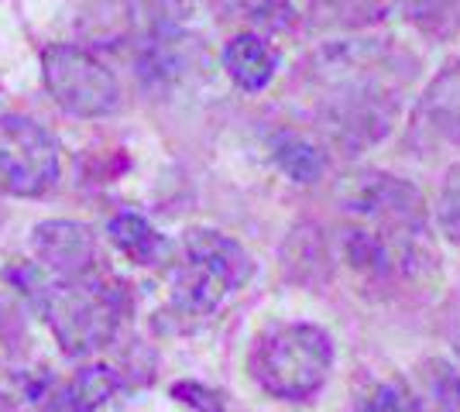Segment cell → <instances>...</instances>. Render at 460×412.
<instances>
[{"label":"cell","instance_id":"cell-1","mask_svg":"<svg viewBox=\"0 0 460 412\" xmlns=\"http://www.w3.org/2000/svg\"><path fill=\"white\" fill-rule=\"evenodd\" d=\"M399 59L405 52L392 45H344L316 59L313 76L323 83V131L341 148L361 152L388 135L402 107V83L395 79Z\"/></svg>","mask_w":460,"mask_h":412},{"label":"cell","instance_id":"cell-2","mask_svg":"<svg viewBox=\"0 0 460 412\" xmlns=\"http://www.w3.org/2000/svg\"><path fill=\"white\" fill-rule=\"evenodd\" d=\"M31 293L39 299L45 323L52 327L58 347L69 357H83V354L107 347L128 310L124 289L93 272L76 275V278H56V282H35Z\"/></svg>","mask_w":460,"mask_h":412},{"label":"cell","instance_id":"cell-3","mask_svg":"<svg viewBox=\"0 0 460 412\" xmlns=\"http://www.w3.org/2000/svg\"><path fill=\"white\" fill-rule=\"evenodd\" d=\"M333 368V337L316 323H275L248 354L251 378L282 402H309Z\"/></svg>","mask_w":460,"mask_h":412},{"label":"cell","instance_id":"cell-4","mask_svg":"<svg viewBox=\"0 0 460 412\" xmlns=\"http://www.w3.org/2000/svg\"><path fill=\"white\" fill-rule=\"evenodd\" d=\"M341 203L350 220L378 227L392 237L409 241H429V216L426 199L409 179L388 176V172H350L341 182Z\"/></svg>","mask_w":460,"mask_h":412},{"label":"cell","instance_id":"cell-5","mask_svg":"<svg viewBox=\"0 0 460 412\" xmlns=\"http://www.w3.org/2000/svg\"><path fill=\"white\" fill-rule=\"evenodd\" d=\"M41 79L49 97L73 118H107L120 107L114 69L79 45H49L41 52Z\"/></svg>","mask_w":460,"mask_h":412},{"label":"cell","instance_id":"cell-6","mask_svg":"<svg viewBox=\"0 0 460 412\" xmlns=\"http://www.w3.org/2000/svg\"><path fill=\"white\" fill-rule=\"evenodd\" d=\"M58 172V141L49 127L21 114H0V193L18 199L45 197Z\"/></svg>","mask_w":460,"mask_h":412},{"label":"cell","instance_id":"cell-7","mask_svg":"<svg viewBox=\"0 0 460 412\" xmlns=\"http://www.w3.org/2000/svg\"><path fill=\"white\" fill-rule=\"evenodd\" d=\"M405 145L416 155H440L460 148V59L447 62L422 90Z\"/></svg>","mask_w":460,"mask_h":412},{"label":"cell","instance_id":"cell-8","mask_svg":"<svg viewBox=\"0 0 460 412\" xmlns=\"http://www.w3.org/2000/svg\"><path fill=\"white\" fill-rule=\"evenodd\" d=\"M31 251L45 272L56 278H76L93 272L96 237L79 220H41L31 234Z\"/></svg>","mask_w":460,"mask_h":412},{"label":"cell","instance_id":"cell-9","mask_svg":"<svg viewBox=\"0 0 460 412\" xmlns=\"http://www.w3.org/2000/svg\"><path fill=\"white\" fill-rule=\"evenodd\" d=\"M234 295L230 282L220 272H213L210 265L186 258L172 272V293H169V313L182 327H196L203 320H210L220 302Z\"/></svg>","mask_w":460,"mask_h":412},{"label":"cell","instance_id":"cell-10","mask_svg":"<svg viewBox=\"0 0 460 412\" xmlns=\"http://www.w3.org/2000/svg\"><path fill=\"white\" fill-rule=\"evenodd\" d=\"M182 248H186V258L203 261V265H210L213 272L224 275L234 293L244 289L254 278V258L248 255V248L237 237L220 234L213 227H192L182 237Z\"/></svg>","mask_w":460,"mask_h":412},{"label":"cell","instance_id":"cell-11","mask_svg":"<svg viewBox=\"0 0 460 412\" xmlns=\"http://www.w3.org/2000/svg\"><path fill=\"white\" fill-rule=\"evenodd\" d=\"M220 59H224L227 76L234 79L244 93H258V90H265L271 79H275L282 56H279V48L269 45L258 31H241V35H234V39L224 45Z\"/></svg>","mask_w":460,"mask_h":412},{"label":"cell","instance_id":"cell-12","mask_svg":"<svg viewBox=\"0 0 460 412\" xmlns=\"http://www.w3.org/2000/svg\"><path fill=\"white\" fill-rule=\"evenodd\" d=\"M399 0H309L306 28L316 35L333 31H361L375 28L395 14Z\"/></svg>","mask_w":460,"mask_h":412},{"label":"cell","instance_id":"cell-13","mask_svg":"<svg viewBox=\"0 0 460 412\" xmlns=\"http://www.w3.org/2000/svg\"><path fill=\"white\" fill-rule=\"evenodd\" d=\"M269 152L275 169L299 186L320 182L326 172V152L299 131H275L269 141Z\"/></svg>","mask_w":460,"mask_h":412},{"label":"cell","instance_id":"cell-14","mask_svg":"<svg viewBox=\"0 0 460 412\" xmlns=\"http://www.w3.org/2000/svg\"><path fill=\"white\" fill-rule=\"evenodd\" d=\"M117 372L107 364H90L76 372L52 399H49V412H96L111 395L117 392Z\"/></svg>","mask_w":460,"mask_h":412},{"label":"cell","instance_id":"cell-15","mask_svg":"<svg viewBox=\"0 0 460 412\" xmlns=\"http://www.w3.org/2000/svg\"><path fill=\"white\" fill-rule=\"evenodd\" d=\"M107 234H111V241H114V248L120 255L128 258V261H135V265H145V268L158 265L162 258L169 255L165 234H158L152 224L137 214H117L107 224Z\"/></svg>","mask_w":460,"mask_h":412},{"label":"cell","instance_id":"cell-16","mask_svg":"<svg viewBox=\"0 0 460 412\" xmlns=\"http://www.w3.org/2000/svg\"><path fill=\"white\" fill-rule=\"evenodd\" d=\"M354 412H422V402L405 378L392 374V378L375 381V385L354 402Z\"/></svg>","mask_w":460,"mask_h":412},{"label":"cell","instance_id":"cell-17","mask_svg":"<svg viewBox=\"0 0 460 412\" xmlns=\"http://www.w3.org/2000/svg\"><path fill=\"white\" fill-rule=\"evenodd\" d=\"M437 227L447 241L460 244V165H454L437 197Z\"/></svg>","mask_w":460,"mask_h":412},{"label":"cell","instance_id":"cell-18","mask_svg":"<svg viewBox=\"0 0 460 412\" xmlns=\"http://www.w3.org/2000/svg\"><path fill=\"white\" fill-rule=\"evenodd\" d=\"M288 14H292L288 0H234V18H248L254 24L279 28L288 21Z\"/></svg>","mask_w":460,"mask_h":412},{"label":"cell","instance_id":"cell-19","mask_svg":"<svg viewBox=\"0 0 460 412\" xmlns=\"http://www.w3.org/2000/svg\"><path fill=\"white\" fill-rule=\"evenodd\" d=\"M172 399H179L182 406H190L192 412H227L224 395L210 389V385H199V381H175Z\"/></svg>","mask_w":460,"mask_h":412},{"label":"cell","instance_id":"cell-20","mask_svg":"<svg viewBox=\"0 0 460 412\" xmlns=\"http://www.w3.org/2000/svg\"><path fill=\"white\" fill-rule=\"evenodd\" d=\"M447 4L450 0H409V14L422 28H440L447 24Z\"/></svg>","mask_w":460,"mask_h":412},{"label":"cell","instance_id":"cell-21","mask_svg":"<svg viewBox=\"0 0 460 412\" xmlns=\"http://www.w3.org/2000/svg\"><path fill=\"white\" fill-rule=\"evenodd\" d=\"M447 21H454L460 28V0H450V4H447Z\"/></svg>","mask_w":460,"mask_h":412},{"label":"cell","instance_id":"cell-22","mask_svg":"<svg viewBox=\"0 0 460 412\" xmlns=\"http://www.w3.org/2000/svg\"><path fill=\"white\" fill-rule=\"evenodd\" d=\"M457 351H460V340H457Z\"/></svg>","mask_w":460,"mask_h":412}]
</instances>
